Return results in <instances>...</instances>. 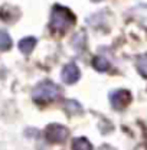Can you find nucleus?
Returning <instances> with one entry per match:
<instances>
[{"mask_svg":"<svg viewBox=\"0 0 147 150\" xmlns=\"http://www.w3.org/2000/svg\"><path fill=\"white\" fill-rule=\"evenodd\" d=\"M65 108H66V112L69 115H75V114H81L82 112V105L75 101V100H68L65 103Z\"/></svg>","mask_w":147,"mask_h":150,"instance_id":"9d476101","label":"nucleus"},{"mask_svg":"<svg viewBox=\"0 0 147 150\" xmlns=\"http://www.w3.org/2000/svg\"><path fill=\"white\" fill-rule=\"evenodd\" d=\"M19 9L13 7V6H3L0 9V19L4 20V22H9V23H13L16 22L19 18Z\"/></svg>","mask_w":147,"mask_h":150,"instance_id":"0eeeda50","label":"nucleus"},{"mask_svg":"<svg viewBox=\"0 0 147 150\" xmlns=\"http://www.w3.org/2000/svg\"><path fill=\"white\" fill-rule=\"evenodd\" d=\"M62 81L65 82V84H75L78 79H79V76H81V72H79V68L75 65V64H68V65H65L64 67V69H62Z\"/></svg>","mask_w":147,"mask_h":150,"instance_id":"39448f33","label":"nucleus"},{"mask_svg":"<svg viewBox=\"0 0 147 150\" xmlns=\"http://www.w3.org/2000/svg\"><path fill=\"white\" fill-rule=\"evenodd\" d=\"M129 15L140 26H143L144 29H147V4H139V6L130 9Z\"/></svg>","mask_w":147,"mask_h":150,"instance_id":"423d86ee","label":"nucleus"},{"mask_svg":"<svg viewBox=\"0 0 147 150\" xmlns=\"http://www.w3.org/2000/svg\"><path fill=\"white\" fill-rule=\"evenodd\" d=\"M12 48V39L9 36V33L3 29H0V51H9Z\"/></svg>","mask_w":147,"mask_h":150,"instance_id":"9b49d317","label":"nucleus"},{"mask_svg":"<svg viewBox=\"0 0 147 150\" xmlns=\"http://www.w3.org/2000/svg\"><path fill=\"white\" fill-rule=\"evenodd\" d=\"M75 25V15L69 9L55 4L51 13V23L49 28L54 33H65Z\"/></svg>","mask_w":147,"mask_h":150,"instance_id":"f257e3e1","label":"nucleus"},{"mask_svg":"<svg viewBox=\"0 0 147 150\" xmlns=\"http://www.w3.org/2000/svg\"><path fill=\"white\" fill-rule=\"evenodd\" d=\"M92 67H94L98 72H105V71L110 69L108 61H107L105 58H102V56H95V58L92 59Z\"/></svg>","mask_w":147,"mask_h":150,"instance_id":"1a4fd4ad","label":"nucleus"},{"mask_svg":"<svg viewBox=\"0 0 147 150\" xmlns=\"http://www.w3.org/2000/svg\"><path fill=\"white\" fill-rule=\"evenodd\" d=\"M35 46H36V39L32 36L23 38V39L19 42V49H20V52L25 54V55H29V54L33 51Z\"/></svg>","mask_w":147,"mask_h":150,"instance_id":"6e6552de","label":"nucleus"},{"mask_svg":"<svg viewBox=\"0 0 147 150\" xmlns=\"http://www.w3.org/2000/svg\"><path fill=\"white\" fill-rule=\"evenodd\" d=\"M72 149L75 150H91L92 149V144L85 139V137H76V139H74L72 142Z\"/></svg>","mask_w":147,"mask_h":150,"instance_id":"f8f14e48","label":"nucleus"},{"mask_svg":"<svg viewBox=\"0 0 147 150\" xmlns=\"http://www.w3.org/2000/svg\"><path fill=\"white\" fill-rule=\"evenodd\" d=\"M69 131L65 126L61 124H49L45 130V137L49 143H64L68 139Z\"/></svg>","mask_w":147,"mask_h":150,"instance_id":"7ed1b4c3","label":"nucleus"},{"mask_svg":"<svg viewBox=\"0 0 147 150\" xmlns=\"http://www.w3.org/2000/svg\"><path fill=\"white\" fill-rule=\"evenodd\" d=\"M91 1H94V3H97V1H101V0H91Z\"/></svg>","mask_w":147,"mask_h":150,"instance_id":"4468645a","label":"nucleus"},{"mask_svg":"<svg viewBox=\"0 0 147 150\" xmlns=\"http://www.w3.org/2000/svg\"><path fill=\"white\" fill-rule=\"evenodd\" d=\"M131 98H133V97H131V93H130V91H127V90H117V91L111 93L110 103L114 110L121 111V110H124L130 103H131Z\"/></svg>","mask_w":147,"mask_h":150,"instance_id":"20e7f679","label":"nucleus"},{"mask_svg":"<svg viewBox=\"0 0 147 150\" xmlns=\"http://www.w3.org/2000/svg\"><path fill=\"white\" fill-rule=\"evenodd\" d=\"M32 97L36 103H40V104L45 103L46 104V103L59 100L62 97V90H61L59 85H56L55 82L45 81V82H40L39 85H36V88L32 93Z\"/></svg>","mask_w":147,"mask_h":150,"instance_id":"f03ea898","label":"nucleus"},{"mask_svg":"<svg viewBox=\"0 0 147 150\" xmlns=\"http://www.w3.org/2000/svg\"><path fill=\"white\" fill-rule=\"evenodd\" d=\"M137 71L140 72L141 76L147 78V54H143L137 58Z\"/></svg>","mask_w":147,"mask_h":150,"instance_id":"ddd939ff","label":"nucleus"}]
</instances>
